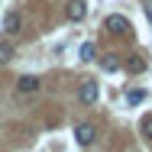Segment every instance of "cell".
Instances as JSON below:
<instances>
[{
	"label": "cell",
	"mask_w": 152,
	"mask_h": 152,
	"mask_svg": "<svg viewBox=\"0 0 152 152\" xmlns=\"http://www.w3.org/2000/svg\"><path fill=\"white\" fill-rule=\"evenodd\" d=\"M65 13H68V20H71V23H81V20L88 16V0H71Z\"/></svg>",
	"instance_id": "cell-4"
},
{
	"label": "cell",
	"mask_w": 152,
	"mask_h": 152,
	"mask_svg": "<svg viewBox=\"0 0 152 152\" xmlns=\"http://www.w3.org/2000/svg\"><path fill=\"white\" fill-rule=\"evenodd\" d=\"M126 100H129V104H142V100H146V91H139V88H136V91L126 94Z\"/></svg>",
	"instance_id": "cell-12"
},
{
	"label": "cell",
	"mask_w": 152,
	"mask_h": 152,
	"mask_svg": "<svg viewBox=\"0 0 152 152\" xmlns=\"http://www.w3.org/2000/svg\"><path fill=\"white\" fill-rule=\"evenodd\" d=\"M20 26H23V20H20V13H7V20H3V29H7V36H13V32H20Z\"/></svg>",
	"instance_id": "cell-7"
},
{
	"label": "cell",
	"mask_w": 152,
	"mask_h": 152,
	"mask_svg": "<svg viewBox=\"0 0 152 152\" xmlns=\"http://www.w3.org/2000/svg\"><path fill=\"white\" fill-rule=\"evenodd\" d=\"M126 71L129 75H142L146 71V55H129L126 58Z\"/></svg>",
	"instance_id": "cell-6"
},
{
	"label": "cell",
	"mask_w": 152,
	"mask_h": 152,
	"mask_svg": "<svg viewBox=\"0 0 152 152\" xmlns=\"http://www.w3.org/2000/svg\"><path fill=\"white\" fill-rule=\"evenodd\" d=\"M139 129H142V136H149V139H152V113H146V117H142Z\"/></svg>",
	"instance_id": "cell-11"
},
{
	"label": "cell",
	"mask_w": 152,
	"mask_h": 152,
	"mask_svg": "<svg viewBox=\"0 0 152 152\" xmlns=\"http://www.w3.org/2000/svg\"><path fill=\"white\" fill-rule=\"evenodd\" d=\"M100 68H104V71H117V68H120V61L113 58V55H107V58H100Z\"/></svg>",
	"instance_id": "cell-10"
},
{
	"label": "cell",
	"mask_w": 152,
	"mask_h": 152,
	"mask_svg": "<svg viewBox=\"0 0 152 152\" xmlns=\"http://www.w3.org/2000/svg\"><path fill=\"white\" fill-rule=\"evenodd\" d=\"M78 58L84 61V65L94 61V58H97V45H94V42H84V45H81V52H78Z\"/></svg>",
	"instance_id": "cell-9"
},
{
	"label": "cell",
	"mask_w": 152,
	"mask_h": 152,
	"mask_svg": "<svg viewBox=\"0 0 152 152\" xmlns=\"http://www.w3.org/2000/svg\"><path fill=\"white\" fill-rule=\"evenodd\" d=\"M16 55V49H13V42L10 39H0V65H7V61Z\"/></svg>",
	"instance_id": "cell-8"
},
{
	"label": "cell",
	"mask_w": 152,
	"mask_h": 152,
	"mask_svg": "<svg viewBox=\"0 0 152 152\" xmlns=\"http://www.w3.org/2000/svg\"><path fill=\"white\" fill-rule=\"evenodd\" d=\"M146 16H149V23H152V0H146Z\"/></svg>",
	"instance_id": "cell-13"
},
{
	"label": "cell",
	"mask_w": 152,
	"mask_h": 152,
	"mask_svg": "<svg viewBox=\"0 0 152 152\" xmlns=\"http://www.w3.org/2000/svg\"><path fill=\"white\" fill-rule=\"evenodd\" d=\"M94 136H97V129H94V123H78V129H75V139H78V146H91Z\"/></svg>",
	"instance_id": "cell-3"
},
{
	"label": "cell",
	"mask_w": 152,
	"mask_h": 152,
	"mask_svg": "<svg viewBox=\"0 0 152 152\" xmlns=\"http://www.w3.org/2000/svg\"><path fill=\"white\" fill-rule=\"evenodd\" d=\"M97 81H81V88H78V100L84 104V107H94L97 104Z\"/></svg>",
	"instance_id": "cell-2"
},
{
	"label": "cell",
	"mask_w": 152,
	"mask_h": 152,
	"mask_svg": "<svg viewBox=\"0 0 152 152\" xmlns=\"http://www.w3.org/2000/svg\"><path fill=\"white\" fill-rule=\"evenodd\" d=\"M39 88H42V81H39L36 75H23V78L16 81V91H20V94H36Z\"/></svg>",
	"instance_id": "cell-5"
},
{
	"label": "cell",
	"mask_w": 152,
	"mask_h": 152,
	"mask_svg": "<svg viewBox=\"0 0 152 152\" xmlns=\"http://www.w3.org/2000/svg\"><path fill=\"white\" fill-rule=\"evenodd\" d=\"M104 29L110 32V36H129V20L120 16V13H110V16L104 20Z\"/></svg>",
	"instance_id": "cell-1"
}]
</instances>
